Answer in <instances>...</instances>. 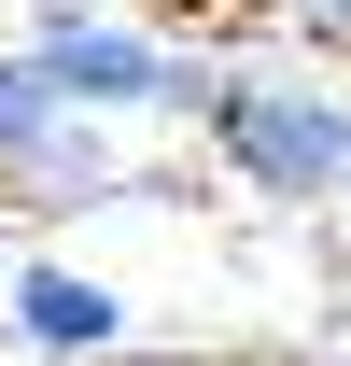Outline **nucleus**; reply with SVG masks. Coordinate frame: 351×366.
Listing matches in <instances>:
<instances>
[{
    "label": "nucleus",
    "instance_id": "6",
    "mask_svg": "<svg viewBox=\"0 0 351 366\" xmlns=\"http://www.w3.org/2000/svg\"><path fill=\"white\" fill-rule=\"evenodd\" d=\"M337 197H351V183H337Z\"/></svg>",
    "mask_w": 351,
    "mask_h": 366
},
{
    "label": "nucleus",
    "instance_id": "1",
    "mask_svg": "<svg viewBox=\"0 0 351 366\" xmlns=\"http://www.w3.org/2000/svg\"><path fill=\"white\" fill-rule=\"evenodd\" d=\"M197 127H211V155L253 197H337L351 183V99L309 85V71H267V56H239V71H211V99H197Z\"/></svg>",
    "mask_w": 351,
    "mask_h": 366
},
{
    "label": "nucleus",
    "instance_id": "2",
    "mask_svg": "<svg viewBox=\"0 0 351 366\" xmlns=\"http://www.w3.org/2000/svg\"><path fill=\"white\" fill-rule=\"evenodd\" d=\"M29 56H43L56 99H85V113H197V99H211L197 56H169L155 29H127V14H85V0H43V14H29Z\"/></svg>",
    "mask_w": 351,
    "mask_h": 366
},
{
    "label": "nucleus",
    "instance_id": "3",
    "mask_svg": "<svg viewBox=\"0 0 351 366\" xmlns=\"http://www.w3.org/2000/svg\"><path fill=\"white\" fill-rule=\"evenodd\" d=\"M0 183L14 197H113V155H98V113L56 99V71L29 43L0 56Z\"/></svg>",
    "mask_w": 351,
    "mask_h": 366
},
{
    "label": "nucleus",
    "instance_id": "4",
    "mask_svg": "<svg viewBox=\"0 0 351 366\" xmlns=\"http://www.w3.org/2000/svg\"><path fill=\"white\" fill-rule=\"evenodd\" d=\"M14 324H29L43 352H113V338H127V296L85 282V268H14Z\"/></svg>",
    "mask_w": 351,
    "mask_h": 366
},
{
    "label": "nucleus",
    "instance_id": "5",
    "mask_svg": "<svg viewBox=\"0 0 351 366\" xmlns=\"http://www.w3.org/2000/svg\"><path fill=\"white\" fill-rule=\"evenodd\" d=\"M281 29H309V43H351V0H267Z\"/></svg>",
    "mask_w": 351,
    "mask_h": 366
}]
</instances>
